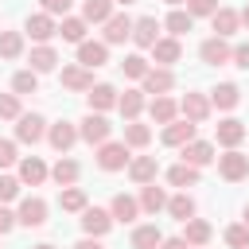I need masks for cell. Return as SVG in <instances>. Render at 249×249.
Returning <instances> with one entry per match:
<instances>
[{"label": "cell", "mask_w": 249, "mask_h": 249, "mask_svg": "<svg viewBox=\"0 0 249 249\" xmlns=\"http://www.w3.org/2000/svg\"><path fill=\"white\" fill-rule=\"evenodd\" d=\"M109 132H113V124L105 121V113H86V121L78 124V136H82L86 144H97V148L109 140Z\"/></svg>", "instance_id": "6da1fadb"}, {"label": "cell", "mask_w": 249, "mask_h": 249, "mask_svg": "<svg viewBox=\"0 0 249 249\" xmlns=\"http://www.w3.org/2000/svg\"><path fill=\"white\" fill-rule=\"evenodd\" d=\"M128 144H117V140H105L101 148H97V167L101 171H121V167H128Z\"/></svg>", "instance_id": "7a4b0ae2"}, {"label": "cell", "mask_w": 249, "mask_h": 249, "mask_svg": "<svg viewBox=\"0 0 249 249\" xmlns=\"http://www.w3.org/2000/svg\"><path fill=\"white\" fill-rule=\"evenodd\" d=\"M218 175H222L226 183H241V179L249 175V156H241L237 148H230L226 156H218Z\"/></svg>", "instance_id": "3957f363"}, {"label": "cell", "mask_w": 249, "mask_h": 249, "mask_svg": "<svg viewBox=\"0 0 249 249\" xmlns=\"http://www.w3.org/2000/svg\"><path fill=\"white\" fill-rule=\"evenodd\" d=\"M198 58L206 62V66H226V62H233V47L226 43V39H218V35H210L202 47H198Z\"/></svg>", "instance_id": "277c9868"}, {"label": "cell", "mask_w": 249, "mask_h": 249, "mask_svg": "<svg viewBox=\"0 0 249 249\" xmlns=\"http://www.w3.org/2000/svg\"><path fill=\"white\" fill-rule=\"evenodd\" d=\"M47 136V121L39 117V113H23L19 121H16V140L19 144H39Z\"/></svg>", "instance_id": "5b68a950"}, {"label": "cell", "mask_w": 249, "mask_h": 249, "mask_svg": "<svg viewBox=\"0 0 249 249\" xmlns=\"http://www.w3.org/2000/svg\"><path fill=\"white\" fill-rule=\"evenodd\" d=\"M132 43H136L140 51H152V47L160 43V19H156V16H140V19L132 23Z\"/></svg>", "instance_id": "8992f818"}, {"label": "cell", "mask_w": 249, "mask_h": 249, "mask_svg": "<svg viewBox=\"0 0 249 249\" xmlns=\"http://www.w3.org/2000/svg\"><path fill=\"white\" fill-rule=\"evenodd\" d=\"M82 230H86V237H105L113 230V214L97 210V206H86L82 210Z\"/></svg>", "instance_id": "52a82bcc"}, {"label": "cell", "mask_w": 249, "mask_h": 249, "mask_svg": "<svg viewBox=\"0 0 249 249\" xmlns=\"http://www.w3.org/2000/svg\"><path fill=\"white\" fill-rule=\"evenodd\" d=\"M23 31H27L35 43H47V39H54V35H58V23H54V16H47V12H35V16H27Z\"/></svg>", "instance_id": "ba28073f"}, {"label": "cell", "mask_w": 249, "mask_h": 249, "mask_svg": "<svg viewBox=\"0 0 249 249\" xmlns=\"http://www.w3.org/2000/svg\"><path fill=\"white\" fill-rule=\"evenodd\" d=\"M105 62H109V47H105V43H93V39L78 43V66L97 70V66H105Z\"/></svg>", "instance_id": "9c48e42d"}, {"label": "cell", "mask_w": 249, "mask_h": 249, "mask_svg": "<svg viewBox=\"0 0 249 249\" xmlns=\"http://www.w3.org/2000/svg\"><path fill=\"white\" fill-rule=\"evenodd\" d=\"M47 140H51V148H54V152H70L82 136H78V128H74L70 121H58V124H51V128H47Z\"/></svg>", "instance_id": "30bf717a"}, {"label": "cell", "mask_w": 249, "mask_h": 249, "mask_svg": "<svg viewBox=\"0 0 249 249\" xmlns=\"http://www.w3.org/2000/svg\"><path fill=\"white\" fill-rule=\"evenodd\" d=\"M156 171H160L156 156H136V160H128V179H132L136 187H148V183H156Z\"/></svg>", "instance_id": "8fae6325"}, {"label": "cell", "mask_w": 249, "mask_h": 249, "mask_svg": "<svg viewBox=\"0 0 249 249\" xmlns=\"http://www.w3.org/2000/svg\"><path fill=\"white\" fill-rule=\"evenodd\" d=\"M16 218H19V226H31V230H39V226L47 222V202L31 195V198H23V202H19Z\"/></svg>", "instance_id": "7c38bea8"}, {"label": "cell", "mask_w": 249, "mask_h": 249, "mask_svg": "<svg viewBox=\"0 0 249 249\" xmlns=\"http://www.w3.org/2000/svg\"><path fill=\"white\" fill-rule=\"evenodd\" d=\"M132 23H136V19H128L124 12H113V19L105 23V39H101V43H105V47H113V43L132 39Z\"/></svg>", "instance_id": "4fadbf2b"}, {"label": "cell", "mask_w": 249, "mask_h": 249, "mask_svg": "<svg viewBox=\"0 0 249 249\" xmlns=\"http://www.w3.org/2000/svg\"><path fill=\"white\" fill-rule=\"evenodd\" d=\"M214 136H218V144H222V148L230 152V148H237V144L245 140V124H241L237 117H226V121H218Z\"/></svg>", "instance_id": "5bb4252c"}, {"label": "cell", "mask_w": 249, "mask_h": 249, "mask_svg": "<svg viewBox=\"0 0 249 249\" xmlns=\"http://www.w3.org/2000/svg\"><path fill=\"white\" fill-rule=\"evenodd\" d=\"M86 97H89V113H105V109H113V105L121 101V93H117L109 82H97Z\"/></svg>", "instance_id": "9a60e30c"}, {"label": "cell", "mask_w": 249, "mask_h": 249, "mask_svg": "<svg viewBox=\"0 0 249 249\" xmlns=\"http://www.w3.org/2000/svg\"><path fill=\"white\" fill-rule=\"evenodd\" d=\"M179 109H183V117H187L191 124H202V121L210 117V97H202V93H187V97L179 101Z\"/></svg>", "instance_id": "2e32d148"}, {"label": "cell", "mask_w": 249, "mask_h": 249, "mask_svg": "<svg viewBox=\"0 0 249 249\" xmlns=\"http://www.w3.org/2000/svg\"><path fill=\"white\" fill-rule=\"evenodd\" d=\"M163 144H171V148H183V144H191L195 140V124L183 117V121H171V124H163V136H160Z\"/></svg>", "instance_id": "e0dca14e"}, {"label": "cell", "mask_w": 249, "mask_h": 249, "mask_svg": "<svg viewBox=\"0 0 249 249\" xmlns=\"http://www.w3.org/2000/svg\"><path fill=\"white\" fill-rule=\"evenodd\" d=\"M109 214H113V222H136V218H140V198H132V195H113Z\"/></svg>", "instance_id": "ac0fdd59"}, {"label": "cell", "mask_w": 249, "mask_h": 249, "mask_svg": "<svg viewBox=\"0 0 249 249\" xmlns=\"http://www.w3.org/2000/svg\"><path fill=\"white\" fill-rule=\"evenodd\" d=\"M210 27H214V35H218V39H230V35L241 27V16H237L233 8H218V12L210 16Z\"/></svg>", "instance_id": "d6986e66"}, {"label": "cell", "mask_w": 249, "mask_h": 249, "mask_svg": "<svg viewBox=\"0 0 249 249\" xmlns=\"http://www.w3.org/2000/svg\"><path fill=\"white\" fill-rule=\"evenodd\" d=\"M62 86L74 93H89L93 89V74L86 66H62Z\"/></svg>", "instance_id": "ffe728a7"}, {"label": "cell", "mask_w": 249, "mask_h": 249, "mask_svg": "<svg viewBox=\"0 0 249 249\" xmlns=\"http://www.w3.org/2000/svg\"><path fill=\"white\" fill-rule=\"evenodd\" d=\"M171 86H175V74H171L167 66H152V70L144 74V93H156V97H160V93H167Z\"/></svg>", "instance_id": "44dd1931"}, {"label": "cell", "mask_w": 249, "mask_h": 249, "mask_svg": "<svg viewBox=\"0 0 249 249\" xmlns=\"http://www.w3.org/2000/svg\"><path fill=\"white\" fill-rule=\"evenodd\" d=\"M214 160V144H206V140H191V144H183V163H191V167H206Z\"/></svg>", "instance_id": "7402d4cb"}, {"label": "cell", "mask_w": 249, "mask_h": 249, "mask_svg": "<svg viewBox=\"0 0 249 249\" xmlns=\"http://www.w3.org/2000/svg\"><path fill=\"white\" fill-rule=\"evenodd\" d=\"M47 175H51V171H47V163H43L39 156H27V160H19V183H27V187H39Z\"/></svg>", "instance_id": "603a6c76"}, {"label": "cell", "mask_w": 249, "mask_h": 249, "mask_svg": "<svg viewBox=\"0 0 249 249\" xmlns=\"http://www.w3.org/2000/svg\"><path fill=\"white\" fill-rule=\"evenodd\" d=\"M210 222H202V218H191V222H183V241L191 245V249H202L206 241H210Z\"/></svg>", "instance_id": "cb8c5ba5"}, {"label": "cell", "mask_w": 249, "mask_h": 249, "mask_svg": "<svg viewBox=\"0 0 249 249\" xmlns=\"http://www.w3.org/2000/svg\"><path fill=\"white\" fill-rule=\"evenodd\" d=\"M148 113H152V121H156V124H171V121H175V113H179V105H175L167 93H160V97H152V101H148Z\"/></svg>", "instance_id": "d4e9b609"}, {"label": "cell", "mask_w": 249, "mask_h": 249, "mask_svg": "<svg viewBox=\"0 0 249 249\" xmlns=\"http://www.w3.org/2000/svg\"><path fill=\"white\" fill-rule=\"evenodd\" d=\"M78 175H82V167H78V160H70V156H62V160L51 167V179H54L58 187H74Z\"/></svg>", "instance_id": "484cf974"}, {"label": "cell", "mask_w": 249, "mask_h": 249, "mask_svg": "<svg viewBox=\"0 0 249 249\" xmlns=\"http://www.w3.org/2000/svg\"><path fill=\"white\" fill-rule=\"evenodd\" d=\"M140 210H144V214H160V210H167V191L156 187V183H148V187L140 191Z\"/></svg>", "instance_id": "4316f807"}, {"label": "cell", "mask_w": 249, "mask_h": 249, "mask_svg": "<svg viewBox=\"0 0 249 249\" xmlns=\"http://www.w3.org/2000/svg\"><path fill=\"white\" fill-rule=\"evenodd\" d=\"M113 8H117L113 0H86L82 4V19L86 23H109L113 19Z\"/></svg>", "instance_id": "83f0119b"}, {"label": "cell", "mask_w": 249, "mask_h": 249, "mask_svg": "<svg viewBox=\"0 0 249 249\" xmlns=\"http://www.w3.org/2000/svg\"><path fill=\"white\" fill-rule=\"evenodd\" d=\"M179 54H183V47H179V39H160L156 47H152V58L160 62V66H171V62H179Z\"/></svg>", "instance_id": "f1b7e54d"}, {"label": "cell", "mask_w": 249, "mask_h": 249, "mask_svg": "<svg viewBox=\"0 0 249 249\" xmlns=\"http://www.w3.org/2000/svg\"><path fill=\"white\" fill-rule=\"evenodd\" d=\"M167 214H171L175 222H191V218H195V198H191L187 191H183V195H171V198H167Z\"/></svg>", "instance_id": "f546056e"}, {"label": "cell", "mask_w": 249, "mask_h": 249, "mask_svg": "<svg viewBox=\"0 0 249 249\" xmlns=\"http://www.w3.org/2000/svg\"><path fill=\"white\" fill-rule=\"evenodd\" d=\"M54 66H58V54H54V47L39 43V47L31 51V70H35V74H47V70H54Z\"/></svg>", "instance_id": "4dcf8cb0"}, {"label": "cell", "mask_w": 249, "mask_h": 249, "mask_svg": "<svg viewBox=\"0 0 249 249\" xmlns=\"http://www.w3.org/2000/svg\"><path fill=\"white\" fill-rule=\"evenodd\" d=\"M241 101V89L233 86V82H222V86H214V93H210V105H218V109H233Z\"/></svg>", "instance_id": "1f68e13d"}, {"label": "cell", "mask_w": 249, "mask_h": 249, "mask_svg": "<svg viewBox=\"0 0 249 249\" xmlns=\"http://www.w3.org/2000/svg\"><path fill=\"white\" fill-rule=\"evenodd\" d=\"M117 109L124 113V121H136L140 109H144V89H124L121 101H117Z\"/></svg>", "instance_id": "d6a6232c"}, {"label": "cell", "mask_w": 249, "mask_h": 249, "mask_svg": "<svg viewBox=\"0 0 249 249\" xmlns=\"http://www.w3.org/2000/svg\"><path fill=\"white\" fill-rule=\"evenodd\" d=\"M156 245H163L160 226H136L132 230V249H156Z\"/></svg>", "instance_id": "836d02e7"}, {"label": "cell", "mask_w": 249, "mask_h": 249, "mask_svg": "<svg viewBox=\"0 0 249 249\" xmlns=\"http://www.w3.org/2000/svg\"><path fill=\"white\" fill-rule=\"evenodd\" d=\"M58 35H62L66 43H86V19H82V16H66V19L58 23Z\"/></svg>", "instance_id": "e575fe53"}, {"label": "cell", "mask_w": 249, "mask_h": 249, "mask_svg": "<svg viewBox=\"0 0 249 249\" xmlns=\"http://www.w3.org/2000/svg\"><path fill=\"white\" fill-rule=\"evenodd\" d=\"M167 183L187 191V187H195V183H198V167H191V163H175V167L167 171Z\"/></svg>", "instance_id": "d590c367"}, {"label": "cell", "mask_w": 249, "mask_h": 249, "mask_svg": "<svg viewBox=\"0 0 249 249\" xmlns=\"http://www.w3.org/2000/svg\"><path fill=\"white\" fill-rule=\"evenodd\" d=\"M191 23H195V16H191V12H183V8H175V12H171V16L163 19V27L171 31V39L187 35V31H191Z\"/></svg>", "instance_id": "8d00e7d4"}, {"label": "cell", "mask_w": 249, "mask_h": 249, "mask_svg": "<svg viewBox=\"0 0 249 249\" xmlns=\"http://www.w3.org/2000/svg\"><path fill=\"white\" fill-rule=\"evenodd\" d=\"M148 140H152V128L148 124H136V121L124 124V144L128 148H148Z\"/></svg>", "instance_id": "74e56055"}, {"label": "cell", "mask_w": 249, "mask_h": 249, "mask_svg": "<svg viewBox=\"0 0 249 249\" xmlns=\"http://www.w3.org/2000/svg\"><path fill=\"white\" fill-rule=\"evenodd\" d=\"M58 206L70 210V214H82V210H86V191H82V187H66V191L58 195Z\"/></svg>", "instance_id": "f35d334b"}, {"label": "cell", "mask_w": 249, "mask_h": 249, "mask_svg": "<svg viewBox=\"0 0 249 249\" xmlns=\"http://www.w3.org/2000/svg\"><path fill=\"white\" fill-rule=\"evenodd\" d=\"M23 54V35L19 31H0V58H19Z\"/></svg>", "instance_id": "ab89813d"}, {"label": "cell", "mask_w": 249, "mask_h": 249, "mask_svg": "<svg viewBox=\"0 0 249 249\" xmlns=\"http://www.w3.org/2000/svg\"><path fill=\"white\" fill-rule=\"evenodd\" d=\"M12 89H16L19 97H23V93H35V89H39V74H35L31 66H27V70H19V74L12 78Z\"/></svg>", "instance_id": "60d3db41"}, {"label": "cell", "mask_w": 249, "mask_h": 249, "mask_svg": "<svg viewBox=\"0 0 249 249\" xmlns=\"http://www.w3.org/2000/svg\"><path fill=\"white\" fill-rule=\"evenodd\" d=\"M121 70H124L128 78H140V82H144V74H148L152 66H148V58H144V54H128V58L121 62Z\"/></svg>", "instance_id": "b9f144b4"}, {"label": "cell", "mask_w": 249, "mask_h": 249, "mask_svg": "<svg viewBox=\"0 0 249 249\" xmlns=\"http://www.w3.org/2000/svg\"><path fill=\"white\" fill-rule=\"evenodd\" d=\"M226 245H233V249H249V226H245V222L226 226Z\"/></svg>", "instance_id": "7bdbcfd3"}, {"label": "cell", "mask_w": 249, "mask_h": 249, "mask_svg": "<svg viewBox=\"0 0 249 249\" xmlns=\"http://www.w3.org/2000/svg\"><path fill=\"white\" fill-rule=\"evenodd\" d=\"M19 93H0V121H19Z\"/></svg>", "instance_id": "ee69618b"}, {"label": "cell", "mask_w": 249, "mask_h": 249, "mask_svg": "<svg viewBox=\"0 0 249 249\" xmlns=\"http://www.w3.org/2000/svg\"><path fill=\"white\" fill-rule=\"evenodd\" d=\"M19 175H0V206L4 202H12V198H19Z\"/></svg>", "instance_id": "f6af8a7d"}, {"label": "cell", "mask_w": 249, "mask_h": 249, "mask_svg": "<svg viewBox=\"0 0 249 249\" xmlns=\"http://www.w3.org/2000/svg\"><path fill=\"white\" fill-rule=\"evenodd\" d=\"M187 12L191 16H214L218 12V0H187Z\"/></svg>", "instance_id": "bcb514c9"}, {"label": "cell", "mask_w": 249, "mask_h": 249, "mask_svg": "<svg viewBox=\"0 0 249 249\" xmlns=\"http://www.w3.org/2000/svg\"><path fill=\"white\" fill-rule=\"evenodd\" d=\"M43 12H47V16H62V19H66L70 0H43Z\"/></svg>", "instance_id": "7dc6e473"}, {"label": "cell", "mask_w": 249, "mask_h": 249, "mask_svg": "<svg viewBox=\"0 0 249 249\" xmlns=\"http://www.w3.org/2000/svg\"><path fill=\"white\" fill-rule=\"evenodd\" d=\"M12 163H16V144L0 140V167H12Z\"/></svg>", "instance_id": "c3c4849f"}, {"label": "cell", "mask_w": 249, "mask_h": 249, "mask_svg": "<svg viewBox=\"0 0 249 249\" xmlns=\"http://www.w3.org/2000/svg\"><path fill=\"white\" fill-rule=\"evenodd\" d=\"M233 66L249 70V43H237V47H233Z\"/></svg>", "instance_id": "681fc988"}, {"label": "cell", "mask_w": 249, "mask_h": 249, "mask_svg": "<svg viewBox=\"0 0 249 249\" xmlns=\"http://www.w3.org/2000/svg\"><path fill=\"white\" fill-rule=\"evenodd\" d=\"M16 222H19V218H16V214H12L8 206H0V237H4V233H8V230H12Z\"/></svg>", "instance_id": "f907efd6"}, {"label": "cell", "mask_w": 249, "mask_h": 249, "mask_svg": "<svg viewBox=\"0 0 249 249\" xmlns=\"http://www.w3.org/2000/svg\"><path fill=\"white\" fill-rule=\"evenodd\" d=\"M74 249H105V245H101V237H82Z\"/></svg>", "instance_id": "816d5d0a"}, {"label": "cell", "mask_w": 249, "mask_h": 249, "mask_svg": "<svg viewBox=\"0 0 249 249\" xmlns=\"http://www.w3.org/2000/svg\"><path fill=\"white\" fill-rule=\"evenodd\" d=\"M163 249H191L183 237H163Z\"/></svg>", "instance_id": "f5cc1de1"}, {"label": "cell", "mask_w": 249, "mask_h": 249, "mask_svg": "<svg viewBox=\"0 0 249 249\" xmlns=\"http://www.w3.org/2000/svg\"><path fill=\"white\" fill-rule=\"evenodd\" d=\"M237 16H241V23H245V27H249V4H245V8H241V12H237Z\"/></svg>", "instance_id": "db71d44e"}, {"label": "cell", "mask_w": 249, "mask_h": 249, "mask_svg": "<svg viewBox=\"0 0 249 249\" xmlns=\"http://www.w3.org/2000/svg\"><path fill=\"white\" fill-rule=\"evenodd\" d=\"M31 249H54V245H47V241H43V245H31Z\"/></svg>", "instance_id": "11a10c76"}, {"label": "cell", "mask_w": 249, "mask_h": 249, "mask_svg": "<svg viewBox=\"0 0 249 249\" xmlns=\"http://www.w3.org/2000/svg\"><path fill=\"white\" fill-rule=\"evenodd\" d=\"M113 4H124V8H128V4H136V0H113Z\"/></svg>", "instance_id": "9f6ffc18"}, {"label": "cell", "mask_w": 249, "mask_h": 249, "mask_svg": "<svg viewBox=\"0 0 249 249\" xmlns=\"http://www.w3.org/2000/svg\"><path fill=\"white\" fill-rule=\"evenodd\" d=\"M167 4H175V8H179V4H187V0H167Z\"/></svg>", "instance_id": "6f0895ef"}, {"label": "cell", "mask_w": 249, "mask_h": 249, "mask_svg": "<svg viewBox=\"0 0 249 249\" xmlns=\"http://www.w3.org/2000/svg\"><path fill=\"white\" fill-rule=\"evenodd\" d=\"M245 226H249V206H245Z\"/></svg>", "instance_id": "680465c9"}]
</instances>
